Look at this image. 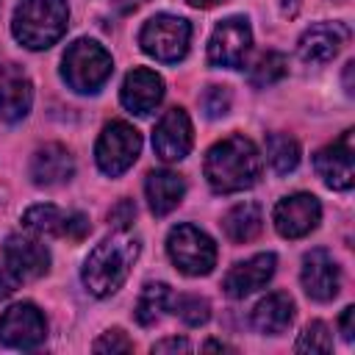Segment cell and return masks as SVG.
Listing matches in <instances>:
<instances>
[{
  "mask_svg": "<svg viewBox=\"0 0 355 355\" xmlns=\"http://www.w3.org/2000/svg\"><path fill=\"white\" fill-rule=\"evenodd\" d=\"M205 178L216 194H233L255 186L261 178L258 147L241 133L216 141L205 155Z\"/></svg>",
  "mask_w": 355,
  "mask_h": 355,
  "instance_id": "1",
  "label": "cell"
},
{
  "mask_svg": "<svg viewBox=\"0 0 355 355\" xmlns=\"http://www.w3.org/2000/svg\"><path fill=\"white\" fill-rule=\"evenodd\" d=\"M136 258H139V239L128 233H114L103 239L83 263V286L94 297L114 294L128 280Z\"/></svg>",
  "mask_w": 355,
  "mask_h": 355,
  "instance_id": "2",
  "label": "cell"
},
{
  "mask_svg": "<svg viewBox=\"0 0 355 355\" xmlns=\"http://www.w3.org/2000/svg\"><path fill=\"white\" fill-rule=\"evenodd\" d=\"M69 25L67 0H22L14 11L11 31L28 50H44L55 44Z\"/></svg>",
  "mask_w": 355,
  "mask_h": 355,
  "instance_id": "3",
  "label": "cell"
},
{
  "mask_svg": "<svg viewBox=\"0 0 355 355\" xmlns=\"http://www.w3.org/2000/svg\"><path fill=\"white\" fill-rule=\"evenodd\" d=\"M111 69H114L111 53L103 44H97L94 39L72 42L61 58V78L67 80L69 89H75L80 94L97 92L111 78Z\"/></svg>",
  "mask_w": 355,
  "mask_h": 355,
  "instance_id": "4",
  "label": "cell"
},
{
  "mask_svg": "<svg viewBox=\"0 0 355 355\" xmlns=\"http://www.w3.org/2000/svg\"><path fill=\"white\" fill-rule=\"evenodd\" d=\"M166 252L172 258V263L191 277L208 275L216 263V244L208 233H202L194 225H178L169 230L166 236Z\"/></svg>",
  "mask_w": 355,
  "mask_h": 355,
  "instance_id": "5",
  "label": "cell"
},
{
  "mask_svg": "<svg viewBox=\"0 0 355 355\" xmlns=\"http://www.w3.org/2000/svg\"><path fill=\"white\" fill-rule=\"evenodd\" d=\"M189 39H191V25L183 17H172V14H158L147 19L139 33L141 50L164 64L180 61L189 50Z\"/></svg>",
  "mask_w": 355,
  "mask_h": 355,
  "instance_id": "6",
  "label": "cell"
},
{
  "mask_svg": "<svg viewBox=\"0 0 355 355\" xmlns=\"http://www.w3.org/2000/svg\"><path fill=\"white\" fill-rule=\"evenodd\" d=\"M139 150H141V136L133 125L116 119V122H108L97 139V147H94V155H97V166L116 178L122 175L128 166H133V161L139 158Z\"/></svg>",
  "mask_w": 355,
  "mask_h": 355,
  "instance_id": "7",
  "label": "cell"
},
{
  "mask_svg": "<svg viewBox=\"0 0 355 355\" xmlns=\"http://www.w3.org/2000/svg\"><path fill=\"white\" fill-rule=\"evenodd\" d=\"M252 44V31L250 22L244 17H227L222 19L208 42V61L214 67H227V69H239L244 67V58L250 53Z\"/></svg>",
  "mask_w": 355,
  "mask_h": 355,
  "instance_id": "8",
  "label": "cell"
},
{
  "mask_svg": "<svg viewBox=\"0 0 355 355\" xmlns=\"http://www.w3.org/2000/svg\"><path fill=\"white\" fill-rule=\"evenodd\" d=\"M47 322L33 302H17L0 316V341L11 349H33L44 341Z\"/></svg>",
  "mask_w": 355,
  "mask_h": 355,
  "instance_id": "9",
  "label": "cell"
},
{
  "mask_svg": "<svg viewBox=\"0 0 355 355\" xmlns=\"http://www.w3.org/2000/svg\"><path fill=\"white\" fill-rule=\"evenodd\" d=\"M272 219H275V227H277L280 236H286V239H302V236H308L319 225L322 205H319V200L313 194L297 191V194L283 197L275 205Z\"/></svg>",
  "mask_w": 355,
  "mask_h": 355,
  "instance_id": "10",
  "label": "cell"
},
{
  "mask_svg": "<svg viewBox=\"0 0 355 355\" xmlns=\"http://www.w3.org/2000/svg\"><path fill=\"white\" fill-rule=\"evenodd\" d=\"M352 130H344L333 144L322 147L313 158V166L319 172V178L324 180V186L336 189V191H347L352 189L355 180V161H352Z\"/></svg>",
  "mask_w": 355,
  "mask_h": 355,
  "instance_id": "11",
  "label": "cell"
},
{
  "mask_svg": "<svg viewBox=\"0 0 355 355\" xmlns=\"http://www.w3.org/2000/svg\"><path fill=\"white\" fill-rule=\"evenodd\" d=\"M300 280H302V288L311 300L316 302H327L338 294V286H341V272H338V263L333 261V255L322 247L305 252L302 258V272H300Z\"/></svg>",
  "mask_w": 355,
  "mask_h": 355,
  "instance_id": "12",
  "label": "cell"
},
{
  "mask_svg": "<svg viewBox=\"0 0 355 355\" xmlns=\"http://www.w3.org/2000/svg\"><path fill=\"white\" fill-rule=\"evenodd\" d=\"M347 42H349V28L344 22H316L300 36L297 53L308 64H327L330 58L338 55V50Z\"/></svg>",
  "mask_w": 355,
  "mask_h": 355,
  "instance_id": "13",
  "label": "cell"
},
{
  "mask_svg": "<svg viewBox=\"0 0 355 355\" xmlns=\"http://www.w3.org/2000/svg\"><path fill=\"white\" fill-rule=\"evenodd\" d=\"M153 150L164 161H180L191 150V119L183 108H169L153 133Z\"/></svg>",
  "mask_w": 355,
  "mask_h": 355,
  "instance_id": "14",
  "label": "cell"
},
{
  "mask_svg": "<svg viewBox=\"0 0 355 355\" xmlns=\"http://www.w3.org/2000/svg\"><path fill=\"white\" fill-rule=\"evenodd\" d=\"M33 103V86L22 67L3 64L0 67V119L19 122L28 116Z\"/></svg>",
  "mask_w": 355,
  "mask_h": 355,
  "instance_id": "15",
  "label": "cell"
},
{
  "mask_svg": "<svg viewBox=\"0 0 355 355\" xmlns=\"http://www.w3.org/2000/svg\"><path fill=\"white\" fill-rule=\"evenodd\" d=\"M119 100L130 114H150L155 111V105L164 100V80L158 72L147 69V67H136L125 75L122 89H119Z\"/></svg>",
  "mask_w": 355,
  "mask_h": 355,
  "instance_id": "16",
  "label": "cell"
},
{
  "mask_svg": "<svg viewBox=\"0 0 355 355\" xmlns=\"http://www.w3.org/2000/svg\"><path fill=\"white\" fill-rule=\"evenodd\" d=\"M3 255H6V266L22 280V277H42L47 269H50V252L42 241L31 239V236H22V233H14L6 239V247H3Z\"/></svg>",
  "mask_w": 355,
  "mask_h": 355,
  "instance_id": "17",
  "label": "cell"
},
{
  "mask_svg": "<svg viewBox=\"0 0 355 355\" xmlns=\"http://www.w3.org/2000/svg\"><path fill=\"white\" fill-rule=\"evenodd\" d=\"M275 275V255L272 252H258L244 263H236L225 275V291L233 300H244L252 291L263 288Z\"/></svg>",
  "mask_w": 355,
  "mask_h": 355,
  "instance_id": "18",
  "label": "cell"
},
{
  "mask_svg": "<svg viewBox=\"0 0 355 355\" xmlns=\"http://www.w3.org/2000/svg\"><path fill=\"white\" fill-rule=\"evenodd\" d=\"M72 172H75V161H72V155L64 144L39 147L33 161H31V175H33V183H39V186L67 183L72 178Z\"/></svg>",
  "mask_w": 355,
  "mask_h": 355,
  "instance_id": "19",
  "label": "cell"
},
{
  "mask_svg": "<svg viewBox=\"0 0 355 355\" xmlns=\"http://www.w3.org/2000/svg\"><path fill=\"white\" fill-rule=\"evenodd\" d=\"M144 194H147V202H150V211L155 216H166L172 208H178V202L183 200L186 194V183L178 172H169V169H155L147 175L144 180Z\"/></svg>",
  "mask_w": 355,
  "mask_h": 355,
  "instance_id": "20",
  "label": "cell"
},
{
  "mask_svg": "<svg viewBox=\"0 0 355 355\" xmlns=\"http://www.w3.org/2000/svg\"><path fill=\"white\" fill-rule=\"evenodd\" d=\"M291 322H294V300L286 291H272L252 308V327L258 333L277 336L288 330Z\"/></svg>",
  "mask_w": 355,
  "mask_h": 355,
  "instance_id": "21",
  "label": "cell"
},
{
  "mask_svg": "<svg viewBox=\"0 0 355 355\" xmlns=\"http://www.w3.org/2000/svg\"><path fill=\"white\" fill-rule=\"evenodd\" d=\"M222 227H225V236L236 244H247L252 241L261 227H263V211L258 202H239L233 205L225 219H222Z\"/></svg>",
  "mask_w": 355,
  "mask_h": 355,
  "instance_id": "22",
  "label": "cell"
},
{
  "mask_svg": "<svg viewBox=\"0 0 355 355\" xmlns=\"http://www.w3.org/2000/svg\"><path fill=\"white\" fill-rule=\"evenodd\" d=\"M172 302V291L166 283H144L141 294H139V302H136V322L150 327L158 322L161 311H166V305Z\"/></svg>",
  "mask_w": 355,
  "mask_h": 355,
  "instance_id": "23",
  "label": "cell"
},
{
  "mask_svg": "<svg viewBox=\"0 0 355 355\" xmlns=\"http://www.w3.org/2000/svg\"><path fill=\"white\" fill-rule=\"evenodd\" d=\"M64 219L67 214L50 202H39V205H31L22 216V225L39 236H61L64 233Z\"/></svg>",
  "mask_w": 355,
  "mask_h": 355,
  "instance_id": "24",
  "label": "cell"
},
{
  "mask_svg": "<svg viewBox=\"0 0 355 355\" xmlns=\"http://www.w3.org/2000/svg\"><path fill=\"white\" fill-rule=\"evenodd\" d=\"M266 155L277 175H288L300 164V144L288 133H272L266 139Z\"/></svg>",
  "mask_w": 355,
  "mask_h": 355,
  "instance_id": "25",
  "label": "cell"
},
{
  "mask_svg": "<svg viewBox=\"0 0 355 355\" xmlns=\"http://www.w3.org/2000/svg\"><path fill=\"white\" fill-rule=\"evenodd\" d=\"M288 72V58L277 50H266L252 67H250V83L255 89H266L272 83H277L283 75Z\"/></svg>",
  "mask_w": 355,
  "mask_h": 355,
  "instance_id": "26",
  "label": "cell"
},
{
  "mask_svg": "<svg viewBox=\"0 0 355 355\" xmlns=\"http://www.w3.org/2000/svg\"><path fill=\"white\" fill-rule=\"evenodd\" d=\"M172 308H175V313H178L186 324H191V327L205 324V322H208V316H211L208 302H205L202 297H197V294H183V297L172 300Z\"/></svg>",
  "mask_w": 355,
  "mask_h": 355,
  "instance_id": "27",
  "label": "cell"
},
{
  "mask_svg": "<svg viewBox=\"0 0 355 355\" xmlns=\"http://www.w3.org/2000/svg\"><path fill=\"white\" fill-rule=\"evenodd\" d=\"M297 352H330L333 349V336L327 330L324 322H311L302 333H300V341L294 347Z\"/></svg>",
  "mask_w": 355,
  "mask_h": 355,
  "instance_id": "28",
  "label": "cell"
},
{
  "mask_svg": "<svg viewBox=\"0 0 355 355\" xmlns=\"http://www.w3.org/2000/svg\"><path fill=\"white\" fill-rule=\"evenodd\" d=\"M202 108L208 116H225L230 108V92L225 86H208L202 94Z\"/></svg>",
  "mask_w": 355,
  "mask_h": 355,
  "instance_id": "29",
  "label": "cell"
},
{
  "mask_svg": "<svg viewBox=\"0 0 355 355\" xmlns=\"http://www.w3.org/2000/svg\"><path fill=\"white\" fill-rule=\"evenodd\" d=\"M94 352H133V341L122 330H108L94 341Z\"/></svg>",
  "mask_w": 355,
  "mask_h": 355,
  "instance_id": "30",
  "label": "cell"
},
{
  "mask_svg": "<svg viewBox=\"0 0 355 355\" xmlns=\"http://www.w3.org/2000/svg\"><path fill=\"white\" fill-rule=\"evenodd\" d=\"M89 230H92L89 216L80 214V211H75V214H69V216L64 219V233H61V236H67V239H72V241H80V239L89 236Z\"/></svg>",
  "mask_w": 355,
  "mask_h": 355,
  "instance_id": "31",
  "label": "cell"
},
{
  "mask_svg": "<svg viewBox=\"0 0 355 355\" xmlns=\"http://www.w3.org/2000/svg\"><path fill=\"white\" fill-rule=\"evenodd\" d=\"M133 219H136V205H133V200H119V202L108 211V222H111L114 227H119V230H125Z\"/></svg>",
  "mask_w": 355,
  "mask_h": 355,
  "instance_id": "32",
  "label": "cell"
},
{
  "mask_svg": "<svg viewBox=\"0 0 355 355\" xmlns=\"http://www.w3.org/2000/svg\"><path fill=\"white\" fill-rule=\"evenodd\" d=\"M19 286V277L8 269V266H0V300H8Z\"/></svg>",
  "mask_w": 355,
  "mask_h": 355,
  "instance_id": "33",
  "label": "cell"
},
{
  "mask_svg": "<svg viewBox=\"0 0 355 355\" xmlns=\"http://www.w3.org/2000/svg\"><path fill=\"white\" fill-rule=\"evenodd\" d=\"M186 349H189L186 338H164L153 344V352H186Z\"/></svg>",
  "mask_w": 355,
  "mask_h": 355,
  "instance_id": "34",
  "label": "cell"
},
{
  "mask_svg": "<svg viewBox=\"0 0 355 355\" xmlns=\"http://www.w3.org/2000/svg\"><path fill=\"white\" fill-rule=\"evenodd\" d=\"M352 316H355V308L347 305L344 313H341V322H338V324H341V336H344V341H352V333H355V330H352Z\"/></svg>",
  "mask_w": 355,
  "mask_h": 355,
  "instance_id": "35",
  "label": "cell"
},
{
  "mask_svg": "<svg viewBox=\"0 0 355 355\" xmlns=\"http://www.w3.org/2000/svg\"><path fill=\"white\" fill-rule=\"evenodd\" d=\"M144 0H116V8L119 11H133V8H139Z\"/></svg>",
  "mask_w": 355,
  "mask_h": 355,
  "instance_id": "36",
  "label": "cell"
},
{
  "mask_svg": "<svg viewBox=\"0 0 355 355\" xmlns=\"http://www.w3.org/2000/svg\"><path fill=\"white\" fill-rule=\"evenodd\" d=\"M352 69H355V64L349 61V64H347V69H344V86H347V92H349V94H352Z\"/></svg>",
  "mask_w": 355,
  "mask_h": 355,
  "instance_id": "37",
  "label": "cell"
},
{
  "mask_svg": "<svg viewBox=\"0 0 355 355\" xmlns=\"http://www.w3.org/2000/svg\"><path fill=\"white\" fill-rule=\"evenodd\" d=\"M186 3H191L194 8H211V6H219L225 0H186Z\"/></svg>",
  "mask_w": 355,
  "mask_h": 355,
  "instance_id": "38",
  "label": "cell"
}]
</instances>
